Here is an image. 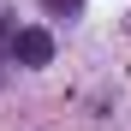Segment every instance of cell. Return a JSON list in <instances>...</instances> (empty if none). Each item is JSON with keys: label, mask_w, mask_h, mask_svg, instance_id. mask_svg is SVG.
Listing matches in <instances>:
<instances>
[{"label": "cell", "mask_w": 131, "mask_h": 131, "mask_svg": "<svg viewBox=\"0 0 131 131\" xmlns=\"http://www.w3.org/2000/svg\"><path fill=\"white\" fill-rule=\"evenodd\" d=\"M6 36H12V30H6V24H0V54H6Z\"/></svg>", "instance_id": "7a4b0ae2"}, {"label": "cell", "mask_w": 131, "mask_h": 131, "mask_svg": "<svg viewBox=\"0 0 131 131\" xmlns=\"http://www.w3.org/2000/svg\"><path fill=\"white\" fill-rule=\"evenodd\" d=\"M48 6H78V0H48Z\"/></svg>", "instance_id": "3957f363"}, {"label": "cell", "mask_w": 131, "mask_h": 131, "mask_svg": "<svg viewBox=\"0 0 131 131\" xmlns=\"http://www.w3.org/2000/svg\"><path fill=\"white\" fill-rule=\"evenodd\" d=\"M6 54H12L18 66H48V60H54V36L42 30V24H24V30L6 36Z\"/></svg>", "instance_id": "6da1fadb"}]
</instances>
